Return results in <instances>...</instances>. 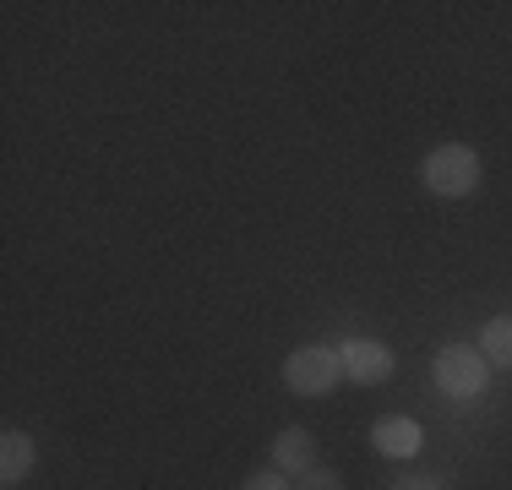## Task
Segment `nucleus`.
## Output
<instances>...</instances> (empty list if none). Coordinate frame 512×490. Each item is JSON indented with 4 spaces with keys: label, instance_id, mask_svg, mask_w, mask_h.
Wrapping results in <instances>:
<instances>
[{
    "label": "nucleus",
    "instance_id": "nucleus-3",
    "mask_svg": "<svg viewBox=\"0 0 512 490\" xmlns=\"http://www.w3.org/2000/svg\"><path fill=\"white\" fill-rule=\"evenodd\" d=\"M338 376H344V360H338V349H300L284 360V382L295 392H306V398H322V392L338 387Z\"/></svg>",
    "mask_w": 512,
    "mask_h": 490
},
{
    "label": "nucleus",
    "instance_id": "nucleus-1",
    "mask_svg": "<svg viewBox=\"0 0 512 490\" xmlns=\"http://www.w3.org/2000/svg\"><path fill=\"white\" fill-rule=\"evenodd\" d=\"M420 180L436 196L453 202V196H469L474 186H480V158H474L469 147H436V153L420 164Z\"/></svg>",
    "mask_w": 512,
    "mask_h": 490
},
{
    "label": "nucleus",
    "instance_id": "nucleus-6",
    "mask_svg": "<svg viewBox=\"0 0 512 490\" xmlns=\"http://www.w3.org/2000/svg\"><path fill=\"white\" fill-rule=\"evenodd\" d=\"M371 441H376V452H387V458H414V452H420V425L404 420V414H393V420H376Z\"/></svg>",
    "mask_w": 512,
    "mask_h": 490
},
{
    "label": "nucleus",
    "instance_id": "nucleus-7",
    "mask_svg": "<svg viewBox=\"0 0 512 490\" xmlns=\"http://www.w3.org/2000/svg\"><path fill=\"white\" fill-rule=\"evenodd\" d=\"M311 452H316L311 431H300V425H289V431H278V441H273V463H278V474H284V469L306 474V469H311Z\"/></svg>",
    "mask_w": 512,
    "mask_h": 490
},
{
    "label": "nucleus",
    "instance_id": "nucleus-9",
    "mask_svg": "<svg viewBox=\"0 0 512 490\" xmlns=\"http://www.w3.org/2000/svg\"><path fill=\"white\" fill-rule=\"evenodd\" d=\"M295 490H344V480H338V469H316V463H311V469L300 474Z\"/></svg>",
    "mask_w": 512,
    "mask_h": 490
},
{
    "label": "nucleus",
    "instance_id": "nucleus-8",
    "mask_svg": "<svg viewBox=\"0 0 512 490\" xmlns=\"http://www.w3.org/2000/svg\"><path fill=\"white\" fill-rule=\"evenodd\" d=\"M480 354H485V365H507L512 371V316H496L491 327L480 333Z\"/></svg>",
    "mask_w": 512,
    "mask_h": 490
},
{
    "label": "nucleus",
    "instance_id": "nucleus-5",
    "mask_svg": "<svg viewBox=\"0 0 512 490\" xmlns=\"http://www.w3.org/2000/svg\"><path fill=\"white\" fill-rule=\"evenodd\" d=\"M33 463H39V447H33V436H22V431H6V436H0V485L28 480Z\"/></svg>",
    "mask_w": 512,
    "mask_h": 490
},
{
    "label": "nucleus",
    "instance_id": "nucleus-11",
    "mask_svg": "<svg viewBox=\"0 0 512 490\" xmlns=\"http://www.w3.org/2000/svg\"><path fill=\"white\" fill-rule=\"evenodd\" d=\"M393 490H442V485H436V480H398Z\"/></svg>",
    "mask_w": 512,
    "mask_h": 490
},
{
    "label": "nucleus",
    "instance_id": "nucleus-2",
    "mask_svg": "<svg viewBox=\"0 0 512 490\" xmlns=\"http://www.w3.org/2000/svg\"><path fill=\"white\" fill-rule=\"evenodd\" d=\"M485 376H491V365H485V354L469 349V343H447V349L436 354V387H442L447 398H480Z\"/></svg>",
    "mask_w": 512,
    "mask_h": 490
},
{
    "label": "nucleus",
    "instance_id": "nucleus-4",
    "mask_svg": "<svg viewBox=\"0 0 512 490\" xmlns=\"http://www.w3.org/2000/svg\"><path fill=\"white\" fill-rule=\"evenodd\" d=\"M338 360H344L349 382H365V387H376V382H387V376H393V349H387V343H376V338H349L344 349H338Z\"/></svg>",
    "mask_w": 512,
    "mask_h": 490
},
{
    "label": "nucleus",
    "instance_id": "nucleus-10",
    "mask_svg": "<svg viewBox=\"0 0 512 490\" xmlns=\"http://www.w3.org/2000/svg\"><path fill=\"white\" fill-rule=\"evenodd\" d=\"M240 490H289V485H284V474H251Z\"/></svg>",
    "mask_w": 512,
    "mask_h": 490
}]
</instances>
